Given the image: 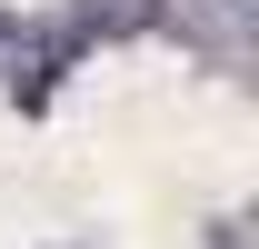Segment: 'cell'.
Here are the masks:
<instances>
[]
</instances>
